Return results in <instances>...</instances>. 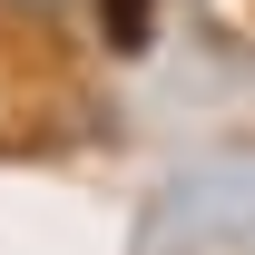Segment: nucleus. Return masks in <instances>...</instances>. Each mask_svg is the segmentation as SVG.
<instances>
[{
	"label": "nucleus",
	"mask_w": 255,
	"mask_h": 255,
	"mask_svg": "<svg viewBox=\"0 0 255 255\" xmlns=\"http://www.w3.org/2000/svg\"><path fill=\"white\" fill-rule=\"evenodd\" d=\"M10 20H69V10H89V0H0Z\"/></svg>",
	"instance_id": "obj_2"
},
{
	"label": "nucleus",
	"mask_w": 255,
	"mask_h": 255,
	"mask_svg": "<svg viewBox=\"0 0 255 255\" xmlns=\"http://www.w3.org/2000/svg\"><path fill=\"white\" fill-rule=\"evenodd\" d=\"M89 10H98L108 59H147V39H157V0H89Z\"/></svg>",
	"instance_id": "obj_1"
}]
</instances>
